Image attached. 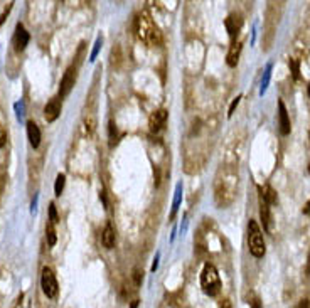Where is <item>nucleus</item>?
<instances>
[{
	"instance_id": "f257e3e1",
	"label": "nucleus",
	"mask_w": 310,
	"mask_h": 308,
	"mask_svg": "<svg viewBox=\"0 0 310 308\" xmlns=\"http://www.w3.org/2000/svg\"><path fill=\"white\" fill-rule=\"evenodd\" d=\"M135 29H137L138 39L143 40V42L150 45V47H153V45H161V42H162L161 32H159L157 25L152 22V19H150L147 14L138 15L137 22H135Z\"/></svg>"
},
{
	"instance_id": "f03ea898",
	"label": "nucleus",
	"mask_w": 310,
	"mask_h": 308,
	"mask_svg": "<svg viewBox=\"0 0 310 308\" xmlns=\"http://www.w3.org/2000/svg\"><path fill=\"white\" fill-rule=\"evenodd\" d=\"M248 244H249V252L254 258H263L265 252H267L263 234L260 231L256 221L253 219H249V224H248Z\"/></svg>"
},
{
	"instance_id": "7ed1b4c3",
	"label": "nucleus",
	"mask_w": 310,
	"mask_h": 308,
	"mask_svg": "<svg viewBox=\"0 0 310 308\" xmlns=\"http://www.w3.org/2000/svg\"><path fill=\"white\" fill-rule=\"evenodd\" d=\"M201 286L206 295L209 296H216L219 293V288H221V280H219L218 270L213 265L204 266V270L201 273Z\"/></svg>"
},
{
	"instance_id": "20e7f679",
	"label": "nucleus",
	"mask_w": 310,
	"mask_h": 308,
	"mask_svg": "<svg viewBox=\"0 0 310 308\" xmlns=\"http://www.w3.org/2000/svg\"><path fill=\"white\" fill-rule=\"evenodd\" d=\"M41 286H42V291L44 295L47 298H56L58 295V280H56V275L51 268H44L42 270V275H41Z\"/></svg>"
},
{
	"instance_id": "39448f33",
	"label": "nucleus",
	"mask_w": 310,
	"mask_h": 308,
	"mask_svg": "<svg viewBox=\"0 0 310 308\" xmlns=\"http://www.w3.org/2000/svg\"><path fill=\"white\" fill-rule=\"evenodd\" d=\"M74 81H76V69H74V66H69L61 79V86H59V96H61V98H66V96L71 93Z\"/></svg>"
},
{
	"instance_id": "423d86ee",
	"label": "nucleus",
	"mask_w": 310,
	"mask_h": 308,
	"mask_svg": "<svg viewBox=\"0 0 310 308\" xmlns=\"http://www.w3.org/2000/svg\"><path fill=\"white\" fill-rule=\"evenodd\" d=\"M61 115V99L59 98H53L47 101V105L44 106V118H46L49 123L56 121Z\"/></svg>"
},
{
	"instance_id": "0eeeda50",
	"label": "nucleus",
	"mask_w": 310,
	"mask_h": 308,
	"mask_svg": "<svg viewBox=\"0 0 310 308\" xmlns=\"http://www.w3.org/2000/svg\"><path fill=\"white\" fill-rule=\"evenodd\" d=\"M167 116L169 113L166 110H159V111H155V113H152V116H150V120H148L150 131H152V133H159V131L166 126Z\"/></svg>"
},
{
	"instance_id": "6e6552de",
	"label": "nucleus",
	"mask_w": 310,
	"mask_h": 308,
	"mask_svg": "<svg viewBox=\"0 0 310 308\" xmlns=\"http://www.w3.org/2000/svg\"><path fill=\"white\" fill-rule=\"evenodd\" d=\"M278 126H280V133H282V136L290 135L292 126H290L288 111H287V108H285V103L282 99L278 101Z\"/></svg>"
},
{
	"instance_id": "1a4fd4ad",
	"label": "nucleus",
	"mask_w": 310,
	"mask_h": 308,
	"mask_svg": "<svg viewBox=\"0 0 310 308\" xmlns=\"http://www.w3.org/2000/svg\"><path fill=\"white\" fill-rule=\"evenodd\" d=\"M29 32L26 29H24V25L22 24H17V27H16V34H14V45H16V50H24L26 49V45L29 44Z\"/></svg>"
},
{
	"instance_id": "9d476101",
	"label": "nucleus",
	"mask_w": 310,
	"mask_h": 308,
	"mask_svg": "<svg viewBox=\"0 0 310 308\" xmlns=\"http://www.w3.org/2000/svg\"><path fill=\"white\" fill-rule=\"evenodd\" d=\"M241 24H243V19H241V15H238V14H231L226 20H224V25H226V29H228L229 37L231 39L236 37L239 34V29H241Z\"/></svg>"
},
{
	"instance_id": "9b49d317",
	"label": "nucleus",
	"mask_w": 310,
	"mask_h": 308,
	"mask_svg": "<svg viewBox=\"0 0 310 308\" xmlns=\"http://www.w3.org/2000/svg\"><path fill=\"white\" fill-rule=\"evenodd\" d=\"M260 217L263 221V227L267 232H272V214H270V204L263 199V195H260Z\"/></svg>"
},
{
	"instance_id": "f8f14e48",
	"label": "nucleus",
	"mask_w": 310,
	"mask_h": 308,
	"mask_svg": "<svg viewBox=\"0 0 310 308\" xmlns=\"http://www.w3.org/2000/svg\"><path fill=\"white\" fill-rule=\"evenodd\" d=\"M27 138L34 148H37L39 143H41V130L34 121H27Z\"/></svg>"
},
{
	"instance_id": "ddd939ff",
	"label": "nucleus",
	"mask_w": 310,
	"mask_h": 308,
	"mask_svg": "<svg viewBox=\"0 0 310 308\" xmlns=\"http://www.w3.org/2000/svg\"><path fill=\"white\" fill-rule=\"evenodd\" d=\"M239 54H241V42L236 40V42L231 44V47L228 50V56H226V64L229 68H234L239 61Z\"/></svg>"
},
{
	"instance_id": "4468645a",
	"label": "nucleus",
	"mask_w": 310,
	"mask_h": 308,
	"mask_svg": "<svg viewBox=\"0 0 310 308\" xmlns=\"http://www.w3.org/2000/svg\"><path fill=\"white\" fill-rule=\"evenodd\" d=\"M101 242H103V246L107 247V249H112V247L115 246V229H113V226L110 224V222L105 226V231L101 234Z\"/></svg>"
},
{
	"instance_id": "2eb2a0df",
	"label": "nucleus",
	"mask_w": 310,
	"mask_h": 308,
	"mask_svg": "<svg viewBox=\"0 0 310 308\" xmlns=\"http://www.w3.org/2000/svg\"><path fill=\"white\" fill-rule=\"evenodd\" d=\"M258 192H260V195H263V199L267 200L270 206L277 204V192H275L270 185H267V187H258Z\"/></svg>"
},
{
	"instance_id": "dca6fc26",
	"label": "nucleus",
	"mask_w": 310,
	"mask_h": 308,
	"mask_svg": "<svg viewBox=\"0 0 310 308\" xmlns=\"http://www.w3.org/2000/svg\"><path fill=\"white\" fill-rule=\"evenodd\" d=\"M181 199H182V184H177L176 197H174V204H172V214H171L172 219H174V216L177 214V209H179V204H181Z\"/></svg>"
},
{
	"instance_id": "f3484780",
	"label": "nucleus",
	"mask_w": 310,
	"mask_h": 308,
	"mask_svg": "<svg viewBox=\"0 0 310 308\" xmlns=\"http://www.w3.org/2000/svg\"><path fill=\"white\" fill-rule=\"evenodd\" d=\"M64 184H66V177H64V174H59V175L56 177V184H54V192H56L58 197L63 194Z\"/></svg>"
},
{
	"instance_id": "a211bd4d",
	"label": "nucleus",
	"mask_w": 310,
	"mask_h": 308,
	"mask_svg": "<svg viewBox=\"0 0 310 308\" xmlns=\"http://www.w3.org/2000/svg\"><path fill=\"white\" fill-rule=\"evenodd\" d=\"M270 74H272V64H268L267 69H265V76H263V81H262V89H260V94H263L265 91H267L268 83H270Z\"/></svg>"
},
{
	"instance_id": "6ab92c4d",
	"label": "nucleus",
	"mask_w": 310,
	"mask_h": 308,
	"mask_svg": "<svg viewBox=\"0 0 310 308\" xmlns=\"http://www.w3.org/2000/svg\"><path fill=\"white\" fill-rule=\"evenodd\" d=\"M108 135H110V146H113L115 143H117V138H118L117 125H115L113 121H110V125H108Z\"/></svg>"
},
{
	"instance_id": "aec40b11",
	"label": "nucleus",
	"mask_w": 310,
	"mask_h": 308,
	"mask_svg": "<svg viewBox=\"0 0 310 308\" xmlns=\"http://www.w3.org/2000/svg\"><path fill=\"white\" fill-rule=\"evenodd\" d=\"M46 234H47V244L49 246L56 244V231H54V224H51V222H49V226L46 229Z\"/></svg>"
},
{
	"instance_id": "412c9836",
	"label": "nucleus",
	"mask_w": 310,
	"mask_h": 308,
	"mask_svg": "<svg viewBox=\"0 0 310 308\" xmlns=\"http://www.w3.org/2000/svg\"><path fill=\"white\" fill-rule=\"evenodd\" d=\"M288 66H290V71H292L293 79H298V78H300V66H298V61L290 59V61H288Z\"/></svg>"
},
{
	"instance_id": "4be33fe9",
	"label": "nucleus",
	"mask_w": 310,
	"mask_h": 308,
	"mask_svg": "<svg viewBox=\"0 0 310 308\" xmlns=\"http://www.w3.org/2000/svg\"><path fill=\"white\" fill-rule=\"evenodd\" d=\"M49 221H51V224H56L58 222V212L54 204H49Z\"/></svg>"
},
{
	"instance_id": "5701e85b",
	"label": "nucleus",
	"mask_w": 310,
	"mask_h": 308,
	"mask_svg": "<svg viewBox=\"0 0 310 308\" xmlns=\"http://www.w3.org/2000/svg\"><path fill=\"white\" fill-rule=\"evenodd\" d=\"M101 42H103V39H101V37H98V39H96V42H94L93 53H91V56H89V61H94V59H96V56H98V53H99V47H101Z\"/></svg>"
},
{
	"instance_id": "b1692460",
	"label": "nucleus",
	"mask_w": 310,
	"mask_h": 308,
	"mask_svg": "<svg viewBox=\"0 0 310 308\" xmlns=\"http://www.w3.org/2000/svg\"><path fill=\"white\" fill-rule=\"evenodd\" d=\"M239 101H241V94H239V96H236V98H234V99H233V103H231V106H229V110H228V116H229V118H231V116H233V113H234V110H236V108H238Z\"/></svg>"
},
{
	"instance_id": "393cba45",
	"label": "nucleus",
	"mask_w": 310,
	"mask_h": 308,
	"mask_svg": "<svg viewBox=\"0 0 310 308\" xmlns=\"http://www.w3.org/2000/svg\"><path fill=\"white\" fill-rule=\"evenodd\" d=\"M6 141H7V131L2 125H0V148L6 145Z\"/></svg>"
},
{
	"instance_id": "a878e982",
	"label": "nucleus",
	"mask_w": 310,
	"mask_h": 308,
	"mask_svg": "<svg viewBox=\"0 0 310 308\" xmlns=\"http://www.w3.org/2000/svg\"><path fill=\"white\" fill-rule=\"evenodd\" d=\"M249 306H251V308H262V301H260V298L253 296L251 300H249Z\"/></svg>"
},
{
	"instance_id": "bb28decb",
	"label": "nucleus",
	"mask_w": 310,
	"mask_h": 308,
	"mask_svg": "<svg viewBox=\"0 0 310 308\" xmlns=\"http://www.w3.org/2000/svg\"><path fill=\"white\" fill-rule=\"evenodd\" d=\"M133 278H135V285L140 286V283H142V275H140V271H138V270H135V271H133Z\"/></svg>"
},
{
	"instance_id": "cd10ccee",
	"label": "nucleus",
	"mask_w": 310,
	"mask_h": 308,
	"mask_svg": "<svg viewBox=\"0 0 310 308\" xmlns=\"http://www.w3.org/2000/svg\"><path fill=\"white\" fill-rule=\"evenodd\" d=\"M297 308H310V300H300Z\"/></svg>"
},
{
	"instance_id": "c85d7f7f",
	"label": "nucleus",
	"mask_w": 310,
	"mask_h": 308,
	"mask_svg": "<svg viewBox=\"0 0 310 308\" xmlns=\"http://www.w3.org/2000/svg\"><path fill=\"white\" fill-rule=\"evenodd\" d=\"M303 214H310V199H308L307 204L303 206Z\"/></svg>"
},
{
	"instance_id": "c756f323",
	"label": "nucleus",
	"mask_w": 310,
	"mask_h": 308,
	"mask_svg": "<svg viewBox=\"0 0 310 308\" xmlns=\"http://www.w3.org/2000/svg\"><path fill=\"white\" fill-rule=\"evenodd\" d=\"M221 308H231V303H229V300H223Z\"/></svg>"
},
{
	"instance_id": "7c9ffc66",
	"label": "nucleus",
	"mask_w": 310,
	"mask_h": 308,
	"mask_svg": "<svg viewBox=\"0 0 310 308\" xmlns=\"http://www.w3.org/2000/svg\"><path fill=\"white\" fill-rule=\"evenodd\" d=\"M307 276H310V254H308V261H307Z\"/></svg>"
},
{
	"instance_id": "2f4dec72",
	"label": "nucleus",
	"mask_w": 310,
	"mask_h": 308,
	"mask_svg": "<svg viewBox=\"0 0 310 308\" xmlns=\"http://www.w3.org/2000/svg\"><path fill=\"white\" fill-rule=\"evenodd\" d=\"M137 305H138V301H133V303H132V306H130V308H137Z\"/></svg>"
},
{
	"instance_id": "473e14b6",
	"label": "nucleus",
	"mask_w": 310,
	"mask_h": 308,
	"mask_svg": "<svg viewBox=\"0 0 310 308\" xmlns=\"http://www.w3.org/2000/svg\"><path fill=\"white\" fill-rule=\"evenodd\" d=\"M307 93H308V96H310V83H308V86H307Z\"/></svg>"
},
{
	"instance_id": "72a5a7b5",
	"label": "nucleus",
	"mask_w": 310,
	"mask_h": 308,
	"mask_svg": "<svg viewBox=\"0 0 310 308\" xmlns=\"http://www.w3.org/2000/svg\"><path fill=\"white\" fill-rule=\"evenodd\" d=\"M308 138H310V131H308Z\"/></svg>"
},
{
	"instance_id": "f704fd0d",
	"label": "nucleus",
	"mask_w": 310,
	"mask_h": 308,
	"mask_svg": "<svg viewBox=\"0 0 310 308\" xmlns=\"http://www.w3.org/2000/svg\"><path fill=\"white\" fill-rule=\"evenodd\" d=\"M308 172H310V165H308Z\"/></svg>"
}]
</instances>
